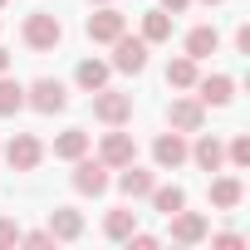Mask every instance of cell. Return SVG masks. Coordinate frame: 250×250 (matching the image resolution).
<instances>
[{
	"instance_id": "8fae6325",
	"label": "cell",
	"mask_w": 250,
	"mask_h": 250,
	"mask_svg": "<svg viewBox=\"0 0 250 250\" xmlns=\"http://www.w3.org/2000/svg\"><path fill=\"white\" fill-rule=\"evenodd\" d=\"M167 123H172L177 133H201V128H206V108H201L196 98H172Z\"/></svg>"
},
{
	"instance_id": "ffe728a7",
	"label": "cell",
	"mask_w": 250,
	"mask_h": 250,
	"mask_svg": "<svg viewBox=\"0 0 250 250\" xmlns=\"http://www.w3.org/2000/svg\"><path fill=\"white\" fill-rule=\"evenodd\" d=\"M143 40H147V44H162V40H172V15H167L162 5L143 15Z\"/></svg>"
},
{
	"instance_id": "d4e9b609",
	"label": "cell",
	"mask_w": 250,
	"mask_h": 250,
	"mask_svg": "<svg viewBox=\"0 0 250 250\" xmlns=\"http://www.w3.org/2000/svg\"><path fill=\"white\" fill-rule=\"evenodd\" d=\"M226 162L230 167H250V138H230L226 143Z\"/></svg>"
},
{
	"instance_id": "52a82bcc",
	"label": "cell",
	"mask_w": 250,
	"mask_h": 250,
	"mask_svg": "<svg viewBox=\"0 0 250 250\" xmlns=\"http://www.w3.org/2000/svg\"><path fill=\"white\" fill-rule=\"evenodd\" d=\"M206 230H211V226H206V216H201V211H187V206H182V211H172V216H167V235H172L177 245H201V240H206Z\"/></svg>"
},
{
	"instance_id": "277c9868",
	"label": "cell",
	"mask_w": 250,
	"mask_h": 250,
	"mask_svg": "<svg viewBox=\"0 0 250 250\" xmlns=\"http://www.w3.org/2000/svg\"><path fill=\"white\" fill-rule=\"evenodd\" d=\"M147 40L143 35H128V30H123L118 40H113V69H123V74H143L147 69Z\"/></svg>"
},
{
	"instance_id": "1f68e13d",
	"label": "cell",
	"mask_w": 250,
	"mask_h": 250,
	"mask_svg": "<svg viewBox=\"0 0 250 250\" xmlns=\"http://www.w3.org/2000/svg\"><path fill=\"white\" fill-rule=\"evenodd\" d=\"M5 69H10V54H5V49H0V74H5Z\"/></svg>"
},
{
	"instance_id": "8992f818",
	"label": "cell",
	"mask_w": 250,
	"mask_h": 250,
	"mask_svg": "<svg viewBox=\"0 0 250 250\" xmlns=\"http://www.w3.org/2000/svg\"><path fill=\"white\" fill-rule=\"evenodd\" d=\"M5 162H10L15 172H35V167L44 162V143H40L35 133H15V138L5 143Z\"/></svg>"
},
{
	"instance_id": "836d02e7",
	"label": "cell",
	"mask_w": 250,
	"mask_h": 250,
	"mask_svg": "<svg viewBox=\"0 0 250 250\" xmlns=\"http://www.w3.org/2000/svg\"><path fill=\"white\" fill-rule=\"evenodd\" d=\"M93 5H113V0H93Z\"/></svg>"
},
{
	"instance_id": "44dd1931",
	"label": "cell",
	"mask_w": 250,
	"mask_h": 250,
	"mask_svg": "<svg viewBox=\"0 0 250 250\" xmlns=\"http://www.w3.org/2000/svg\"><path fill=\"white\" fill-rule=\"evenodd\" d=\"M201 79V69H196V59L191 54H182V59H172L167 64V88H191Z\"/></svg>"
},
{
	"instance_id": "7a4b0ae2",
	"label": "cell",
	"mask_w": 250,
	"mask_h": 250,
	"mask_svg": "<svg viewBox=\"0 0 250 250\" xmlns=\"http://www.w3.org/2000/svg\"><path fill=\"white\" fill-rule=\"evenodd\" d=\"M93 118L98 123H108V128H123V123L133 118V93H118V88H98L93 93Z\"/></svg>"
},
{
	"instance_id": "f1b7e54d",
	"label": "cell",
	"mask_w": 250,
	"mask_h": 250,
	"mask_svg": "<svg viewBox=\"0 0 250 250\" xmlns=\"http://www.w3.org/2000/svg\"><path fill=\"white\" fill-rule=\"evenodd\" d=\"M128 245H133V250H152V245H157V235H147V230H133V235H128Z\"/></svg>"
},
{
	"instance_id": "f546056e",
	"label": "cell",
	"mask_w": 250,
	"mask_h": 250,
	"mask_svg": "<svg viewBox=\"0 0 250 250\" xmlns=\"http://www.w3.org/2000/svg\"><path fill=\"white\" fill-rule=\"evenodd\" d=\"M235 49H240V54H250V25H240V30H235Z\"/></svg>"
},
{
	"instance_id": "9a60e30c",
	"label": "cell",
	"mask_w": 250,
	"mask_h": 250,
	"mask_svg": "<svg viewBox=\"0 0 250 250\" xmlns=\"http://www.w3.org/2000/svg\"><path fill=\"white\" fill-rule=\"evenodd\" d=\"M118 172H123V177H118V191H123V196H133V201L147 196V191L157 187V177H152L147 167H133V162H128V167H118Z\"/></svg>"
},
{
	"instance_id": "603a6c76",
	"label": "cell",
	"mask_w": 250,
	"mask_h": 250,
	"mask_svg": "<svg viewBox=\"0 0 250 250\" xmlns=\"http://www.w3.org/2000/svg\"><path fill=\"white\" fill-rule=\"evenodd\" d=\"M20 108H25V83H15V79L0 74V118H15Z\"/></svg>"
},
{
	"instance_id": "2e32d148",
	"label": "cell",
	"mask_w": 250,
	"mask_h": 250,
	"mask_svg": "<svg viewBox=\"0 0 250 250\" xmlns=\"http://www.w3.org/2000/svg\"><path fill=\"white\" fill-rule=\"evenodd\" d=\"M240 196H245L240 177H211V206H216V211H235Z\"/></svg>"
},
{
	"instance_id": "83f0119b",
	"label": "cell",
	"mask_w": 250,
	"mask_h": 250,
	"mask_svg": "<svg viewBox=\"0 0 250 250\" xmlns=\"http://www.w3.org/2000/svg\"><path fill=\"white\" fill-rule=\"evenodd\" d=\"M206 235H211V230H206ZM211 245H221V250H235V245H245V240H240L235 230H221V235H211Z\"/></svg>"
},
{
	"instance_id": "4dcf8cb0",
	"label": "cell",
	"mask_w": 250,
	"mask_h": 250,
	"mask_svg": "<svg viewBox=\"0 0 250 250\" xmlns=\"http://www.w3.org/2000/svg\"><path fill=\"white\" fill-rule=\"evenodd\" d=\"M187 5H191V0H162V10H167V15H182Z\"/></svg>"
},
{
	"instance_id": "5b68a950",
	"label": "cell",
	"mask_w": 250,
	"mask_h": 250,
	"mask_svg": "<svg viewBox=\"0 0 250 250\" xmlns=\"http://www.w3.org/2000/svg\"><path fill=\"white\" fill-rule=\"evenodd\" d=\"M108 187H113L108 167H103L98 157H88V152H83V157L74 162V191H79V196H103Z\"/></svg>"
},
{
	"instance_id": "484cf974",
	"label": "cell",
	"mask_w": 250,
	"mask_h": 250,
	"mask_svg": "<svg viewBox=\"0 0 250 250\" xmlns=\"http://www.w3.org/2000/svg\"><path fill=\"white\" fill-rule=\"evenodd\" d=\"M10 245H20V226L10 216H0V250H10Z\"/></svg>"
},
{
	"instance_id": "7402d4cb",
	"label": "cell",
	"mask_w": 250,
	"mask_h": 250,
	"mask_svg": "<svg viewBox=\"0 0 250 250\" xmlns=\"http://www.w3.org/2000/svg\"><path fill=\"white\" fill-rule=\"evenodd\" d=\"M138 230V211H128V206H123V211H108V221H103V235L108 240H128Z\"/></svg>"
},
{
	"instance_id": "cb8c5ba5",
	"label": "cell",
	"mask_w": 250,
	"mask_h": 250,
	"mask_svg": "<svg viewBox=\"0 0 250 250\" xmlns=\"http://www.w3.org/2000/svg\"><path fill=\"white\" fill-rule=\"evenodd\" d=\"M147 201H152L162 216H172V211H182V206H187V191H182V187H152V191H147Z\"/></svg>"
},
{
	"instance_id": "d6a6232c",
	"label": "cell",
	"mask_w": 250,
	"mask_h": 250,
	"mask_svg": "<svg viewBox=\"0 0 250 250\" xmlns=\"http://www.w3.org/2000/svg\"><path fill=\"white\" fill-rule=\"evenodd\" d=\"M201 5H226V0H201Z\"/></svg>"
},
{
	"instance_id": "30bf717a",
	"label": "cell",
	"mask_w": 250,
	"mask_h": 250,
	"mask_svg": "<svg viewBox=\"0 0 250 250\" xmlns=\"http://www.w3.org/2000/svg\"><path fill=\"white\" fill-rule=\"evenodd\" d=\"M191 88H196V103H201V108H226V103L235 98V79H230V74H211V79H196Z\"/></svg>"
},
{
	"instance_id": "e0dca14e",
	"label": "cell",
	"mask_w": 250,
	"mask_h": 250,
	"mask_svg": "<svg viewBox=\"0 0 250 250\" xmlns=\"http://www.w3.org/2000/svg\"><path fill=\"white\" fill-rule=\"evenodd\" d=\"M216 49H221V35H216V25H196V30L187 35V54H191L196 64H201V59H211Z\"/></svg>"
},
{
	"instance_id": "ba28073f",
	"label": "cell",
	"mask_w": 250,
	"mask_h": 250,
	"mask_svg": "<svg viewBox=\"0 0 250 250\" xmlns=\"http://www.w3.org/2000/svg\"><path fill=\"white\" fill-rule=\"evenodd\" d=\"M83 30H88V40H93V44H113L123 30H128V15L113 10V5H98V10L88 15V25H83Z\"/></svg>"
},
{
	"instance_id": "6da1fadb",
	"label": "cell",
	"mask_w": 250,
	"mask_h": 250,
	"mask_svg": "<svg viewBox=\"0 0 250 250\" xmlns=\"http://www.w3.org/2000/svg\"><path fill=\"white\" fill-rule=\"evenodd\" d=\"M25 44L30 49H54L59 40H64V25H59V15L54 10H35V15H25Z\"/></svg>"
},
{
	"instance_id": "4fadbf2b",
	"label": "cell",
	"mask_w": 250,
	"mask_h": 250,
	"mask_svg": "<svg viewBox=\"0 0 250 250\" xmlns=\"http://www.w3.org/2000/svg\"><path fill=\"white\" fill-rule=\"evenodd\" d=\"M152 162L162 167V172H172V167H182L187 162V138L172 128V133H162L157 143H152Z\"/></svg>"
},
{
	"instance_id": "5bb4252c",
	"label": "cell",
	"mask_w": 250,
	"mask_h": 250,
	"mask_svg": "<svg viewBox=\"0 0 250 250\" xmlns=\"http://www.w3.org/2000/svg\"><path fill=\"white\" fill-rule=\"evenodd\" d=\"M49 235H54V240H79V235H83V211L54 206V211H49Z\"/></svg>"
},
{
	"instance_id": "3957f363",
	"label": "cell",
	"mask_w": 250,
	"mask_h": 250,
	"mask_svg": "<svg viewBox=\"0 0 250 250\" xmlns=\"http://www.w3.org/2000/svg\"><path fill=\"white\" fill-rule=\"evenodd\" d=\"M64 103H69V88L59 83V79H35L30 88H25V108H35V113H64Z\"/></svg>"
},
{
	"instance_id": "9c48e42d",
	"label": "cell",
	"mask_w": 250,
	"mask_h": 250,
	"mask_svg": "<svg viewBox=\"0 0 250 250\" xmlns=\"http://www.w3.org/2000/svg\"><path fill=\"white\" fill-rule=\"evenodd\" d=\"M138 157V143H133V133H103V147H98V162L108 167V172H118V167H128Z\"/></svg>"
},
{
	"instance_id": "7c38bea8",
	"label": "cell",
	"mask_w": 250,
	"mask_h": 250,
	"mask_svg": "<svg viewBox=\"0 0 250 250\" xmlns=\"http://www.w3.org/2000/svg\"><path fill=\"white\" fill-rule=\"evenodd\" d=\"M187 157H191L201 172H221V167H226V143H221V138H211V133H201V138L187 147Z\"/></svg>"
},
{
	"instance_id": "4316f807",
	"label": "cell",
	"mask_w": 250,
	"mask_h": 250,
	"mask_svg": "<svg viewBox=\"0 0 250 250\" xmlns=\"http://www.w3.org/2000/svg\"><path fill=\"white\" fill-rule=\"evenodd\" d=\"M20 245H54L49 230H20Z\"/></svg>"
},
{
	"instance_id": "e575fe53",
	"label": "cell",
	"mask_w": 250,
	"mask_h": 250,
	"mask_svg": "<svg viewBox=\"0 0 250 250\" xmlns=\"http://www.w3.org/2000/svg\"><path fill=\"white\" fill-rule=\"evenodd\" d=\"M0 10H5V0H0Z\"/></svg>"
},
{
	"instance_id": "ac0fdd59",
	"label": "cell",
	"mask_w": 250,
	"mask_h": 250,
	"mask_svg": "<svg viewBox=\"0 0 250 250\" xmlns=\"http://www.w3.org/2000/svg\"><path fill=\"white\" fill-rule=\"evenodd\" d=\"M108 74H113V64H108V59H83V64L74 69V83H79V88H88V93H98V88L108 83Z\"/></svg>"
},
{
	"instance_id": "d6986e66",
	"label": "cell",
	"mask_w": 250,
	"mask_h": 250,
	"mask_svg": "<svg viewBox=\"0 0 250 250\" xmlns=\"http://www.w3.org/2000/svg\"><path fill=\"white\" fill-rule=\"evenodd\" d=\"M88 152V133L83 128H64L59 138H54V157H64V162H79Z\"/></svg>"
}]
</instances>
